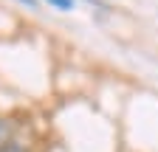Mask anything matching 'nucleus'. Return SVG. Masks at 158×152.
Here are the masks:
<instances>
[{
	"instance_id": "f257e3e1",
	"label": "nucleus",
	"mask_w": 158,
	"mask_h": 152,
	"mask_svg": "<svg viewBox=\"0 0 158 152\" xmlns=\"http://www.w3.org/2000/svg\"><path fill=\"white\" fill-rule=\"evenodd\" d=\"M45 3L51 9H56V11H71L73 9V0H45Z\"/></svg>"
},
{
	"instance_id": "7ed1b4c3",
	"label": "nucleus",
	"mask_w": 158,
	"mask_h": 152,
	"mask_svg": "<svg viewBox=\"0 0 158 152\" xmlns=\"http://www.w3.org/2000/svg\"><path fill=\"white\" fill-rule=\"evenodd\" d=\"M20 3L28 6V9H37V6H40V0H20Z\"/></svg>"
},
{
	"instance_id": "f03ea898",
	"label": "nucleus",
	"mask_w": 158,
	"mask_h": 152,
	"mask_svg": "<svg viewBox=\"0 0 158 152\" xmlns=\"http://www.w3.org/2000/svg\"><path fill=\"white\" fill-rule=\"evenodd\" d=\"M0 152H28V149H26V146H20V144H6Z\"/></svg>"
}]
</instances>
